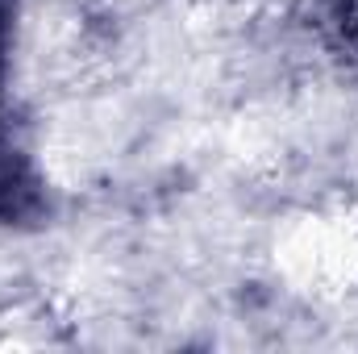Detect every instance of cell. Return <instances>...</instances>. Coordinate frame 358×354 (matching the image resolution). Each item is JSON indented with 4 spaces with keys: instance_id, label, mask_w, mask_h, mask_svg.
Instances as JSON below:
<instances>
[]
</instances>
